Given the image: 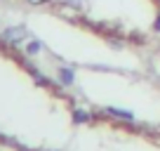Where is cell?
Wrapping results in <instances>:
<instances>
[{"label":"cell","mask_w":160,"mask_h":151,"mask_svg":"<svg viewBox=\"0 0 160 151\" xmlns=\"http://www.w3.org/2000/svg\"><path fill=\"white\" fill-rule=\"evenodd\" d=\"M28 38H31V31L26 24H12L0 31V43L7 47H24Z\"/></svg>","instance_id":"cell-1"},{"label":"cell","mask_w":160,"mask_h":151,"mask_svg":"<svg viewBox=\"0 0 160 151\" xmlns=\"http://www.w3.org/2000/svg\"><path fill=\"white\" fill-rule=\"evenodd\" d=\"M104 116L108 118H115V121H122V123H132L134 121V113H132L130 109H118V106H106L104 111H101Z\"/></svg>","instance_id":"cell-2"},{"label":"cell","mask_w":160,"mask_h":151,"mask_svg":"<svg viewBox=\"0 0 160 151\" xmlns=\"http://www.w3.org/2000/svg\"><path fill=\"white\" fill-rule=\"evenodd\" d=\"M57 83H59L61 87L75 85V69L73 66H59V69H57Z\"/></svg>","instance_id":"cell-3"},{"label":"cell","mask_w":160,"mask_h":151,"mask_svg":"<svg viewBox=\"0 0 160 151\" xmlns=\"http://www.w3.org/2000/svg\"><path fill=\"white\" fill-rule=\"evenodd\" d=\"M71 118H73V123L75 125H85V123H92V111H87V109H82V106H73L71 109Z\"/></svg>","instance_id":"cell-4"},{"label":"cell","mask_w":160,"mask_h":151,"mask_svg":"<svg viewBox=\"0 0 160 151\" xmlns=\"http://www.w3.org/2000/svg\"><path fill=\"white\" fill-rule=\"evenodd\" d=\"M59 7H68L75 12H87L90 10V0H54Z\"/></svg>","instance_id":"cell-5"},{"label":"cell","mask_w":160,"mask_h":151,"mask_svg":"<svg viewBox=\"0 0 160 151\" xmlns=\"http://www.w3.org/2000/svg\"><path fill=\"white\" fill-rule=\"evenodd\" d=\"M42 50H45V43L40 40V38H28V40H26V45H24L26 57H38Z\"/></svg>","instance_id":"cell-6"},{"label":"cell","mask_w":160,"mask_h":151,"mask_svg":"<svg viewBox=\"0 0 160 151\" xmlns=\"http://www.w3.org/2000/svg\"><path fill=\"white\" fill-rule=\"evenodd\" d=\"M151 31H153L155 35H160V7H158V12H155L153 21H151Z\"/></svg>","instance_id":"cell-7"},{"label":"cell","mask_w":160,"mask_h":151,"mask_svg":"<svg viewBox=\"0 0 160 151\" xmlns=\"http://www.w3.org/2000/svg\"><path fill=\"white\" fill-rule=\"evenodd\" d=\"M108 45H113L115 50H122V38H118V35H108Z\"/></svg>","instance_id":"cell-8"},{"label":"cell","mask_w":160,"mask_h":151,"mask_svg":"<svg viewBox=\"0 0 160 151\" xmlns=\"http://www.w3.org/2000/svg\"><path fill=\"white\" fill-rule=\"evenodd\" d=\"M52 0H26V5H31V7H45V5H50Z\"/></svg>","instance_id":"cell-9"},{"label":"cell","mask_w":160,"mask_h":151,"mask_svg":"<svg viewBox=\"0 0 160 151\" xmlns=\"http://www.w3.org/2000/svg\"><path fill=\"white\" fill-rule=\"evenodd\" d=\"M153 3H155V5H158V7H160V0H153Z\"/></svg>","instance_id":"cell-10"}]
</instances>
